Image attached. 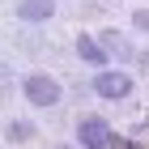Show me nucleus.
<instances>
[{
	"label": "nucleus",
	"instance_id": "1",
	"mask_svg": "<svg viewBox=\"0 0 149 149\" xmlns=\"http://www.w3.org/2000/svg\"><path fill=\"white\" fill-rule=\"evenodd\" d=\"M22 98L30 107H56L60 98H64V85H60L51 72H30V77L22 81Z\"/></svg>",
	"mask_w": 149,
	"mask_h": 149
},
{
	"label": "nucleus",
	"instance_id": "2",
	"mask_svg": "<svg viewBox=\"0 0 149 149\" xmlns=\"http://www.w3.org/2000/svg\"><path fill=\"white\" fill-rule=\"evenodd\" d=\"M111 141H115V132L102 115H85L77 124V149H111Z\"/></svg>",
	"mask_w": 149,
	"mask_h": 149
},
{
	"label": "nucleus",
	"instance_id": "3",
	"mask_svg": "<svg viewBox=\"0 0 149 149\" xmlns=\"http://www.w3.org/2000/svg\"><path fill=\"white\" fill-rule=\"evenodd\" d=\"M94 94H98V98L119 102V98H128V94H132V77H128V72H115V68H102L98 77H94Z\"/></svg>",
	"mask_w": 149,
	"mask_h": 149
},
{
	"label": "nucleus",
	"instance_id": "4",
	"mask_svg": "<svg viewBox=\"0 0 149 149\" xmlns=\"http://www.w3.org/2000/svg\"><path fill=\"white\" fill-rule=\"evenodd\" d=\"M77 56L85 60L90 68H98V72L107 68V51L98 47V38H90V34H77Z\"/></svg>",
	"mask_w": 149,
	"mask_h": 149
},
{
	"label": "nucleus",
	"instance_id": "5",
	"mask_svg": "<svg viewBox=\"0 0 149 149\" xmlns=\"http://www.w3.org/2000/svg\"><path fill=\"white\" fill-rule=\"evenodd\" d=\"M51 13H56V0H22L17 4L22 22H51Z\"/></svg>",
	"mask_w": 149,
	"mask_h": 149
},
{
	"label": "nucleus",
	"instance_id": "6",
	"mask_svg": "<svg viewBox=\"0 0 149 149\" xmlns=\"http://www.w3.org/2000/svg\"><path fill=\"white\" fill-rule=\"evenodd\" d=\"M98 47L107 51V60H111V56H119V60H132V43H128V38L119 34V30H102Z\"/></svg>",
	"mask_w": 149,
	"mask_h": 149
},
{
	"label": "nucleus",
	"instance_id": "7",
	"mask_svg": "<svg viewBox=\"0 0 149 149\" xmlns=\"http://www.w3.org/2000/svg\"><path fill=\"white\" fill-rule=\"evenodd\" d=\"M34 132L38 128L30 124V119H9V124H4V141H9V145H26V141H34Z\"/></svg>",
	"mask_w": 149,
	"mask_h": 149
},
{
	"label": "nucleus",
	"instance_id": "8",
	"mask_svg": "<svg viewBox=\"0 0 149 149\" xmlns=\"http://www.w3.org/2000/svg\"><path fill=\"white\" fill-rule=\"evenodd\" d=\"M132 26H136V30H149V9H136V13H132Z\"/></svg>",
	"mask_w": 149,
	"mask_h": 149
},
{
	"label": "nucleus",
	"instance_id": "9",
	"mask_svg": "<svg viewBox=\"0 0 149 149\" xmlns=\"http://www.w3.org/2000/svg\"><path fill=\"white\" fill-rule=\"evenodd\" d=\"M111 149H145V145H136V141H111Z\"/></svg>",
	"mask_w": 149,
	"mask_h": 149
},
{
	"label": "nucleus",
	"instance_id": "10",
	"mask_svg": "<svg viewBox=\"0 0 149 149\" xmlns=\"http://www.w3.org/2000/svg\"><path fill=\"white\" fill-rule=\"evenodd\" d=\"M0 77H9V68H4V64H0Z\"/></svg>",
	"mask_w": 149,
	"mask_h": 149
},
{
	"label": "nucleus",
	"instance_id": "11",
	"mask_svg": "<svg viewBox=\"0 0 149 149\" xmlns=\"http://www.w3.org/2000/svg\"><path fill=\"white\" fill-rule=\"evenodd\" d=\"M60 149H77V145H60Z\"/></svg>",
	"mask_w": 149,
	"mask_h": 149
},
{
	"label": "nucleus",
	"instance_id": "12",
	"mask_svg": "<svg viewBox=\"0 0 149 149\" xmlns=\"http://www.w3.org/2000/svg\"><path fill=\"white\" fill-rule=\"evenodd\" d=\"M145 124H149V115H145Z\"/></svg>",
	"mask_w": 149,
	"mask_h": 149
}]
</instances>
